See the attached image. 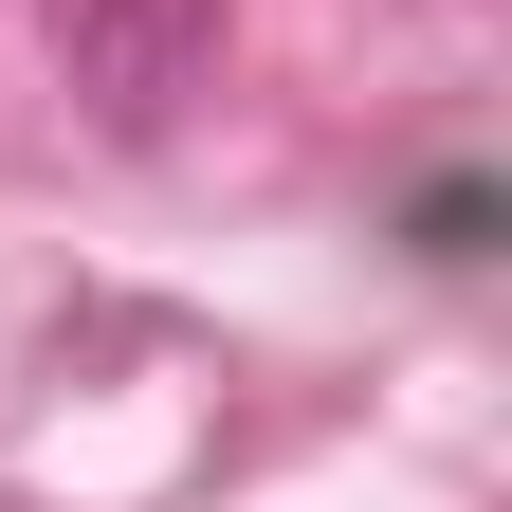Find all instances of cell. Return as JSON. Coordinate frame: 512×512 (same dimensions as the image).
Wrapping results in <instances>:
<instances>
[{"instance_id": "6da1fadb", "label": "cell", "mask_w": 512, "mask_h": 512, "mask_svg": "<svg viewBox=\"0 0 512 512\" xmlns=\"http://www.w3.org/2000/svg\"><path fill=\"white\" fill-rule=\"evenodd\" d=\"M220 74V0H55V92H74L92 128H147Z\"/></svg>"}]
</instances>
